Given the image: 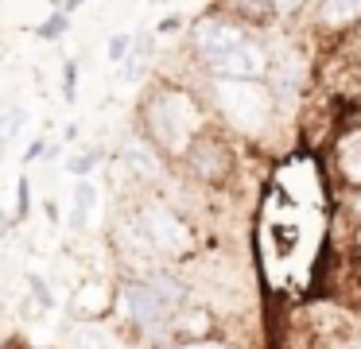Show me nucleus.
Segmentation results:
<instances>
[{"label": "nucleus", "mask_w": 361, "mask_h": 349, "mask_svg": "<svg viewBox=\"0 0 361 349\" xmlns=\"http://www.w3.org/2000/svg\"><path fill=\"white\" fill-rule=\"evenodd\" d=\"M140 128L152 152H159L164 159H183L190 152V144L210 128V113L187 85L164 82L152 85L148 97H144Z\"/></svg>", "instance_id": "nucleus-1"}, {"label": "nucleus", "mask_w": 361, "mask_h": 349, "mask_svg": "<svg viewBox=\"0 0 361 349\" xmlns=\"http://www.w3.org/2000/svg\"><path fill=\"white\" fill-rule=\"evenodd\" d=\"M117 314H121V322L128 326V333H136V338H144L148 345H156V341L171 338L179 307H175L148 276H128L117 283Z\"/></svg>", "instance_id": "nucleus-2"}, {"label": "nucleus", "mask_w": 361, "mask_h": 349, "mask_svg": "<svg viewBox=\"0 0 361 349\" xmlns=\"http://www.w3.org/2000/svg\"><path fill=\"white\" fill-rule=\"evenodd\" d=\"M133 217L140 225V233L148 237V245L156 248L159 260H179V256L190 252V225L175 206H167V202H144Z\"/></svg>", "instance_id": "nucleus-3"}, {"label": "nucleus", "mask_w": 361, "mask_h": 349, "mask_svg": "<svg viewBox=\"0 0 361 349\" xmlns=\"http://www.w3.org/2000/svg\"><path fill=\"white\" fill-rule=\"evenodd\" d=\"M252 39L249 27H241L237 20L229 16H202V20L190 27V54H195L198 66H214L218 59L233 54L237 47H245Z\"/></svg>", "instance_id": "nucleus-4"}, {"label": "nucleus", "mask_w": 361, "mask_h": 349, "mask_svg": "<svg viewBox=\"0 0 361 349\" xmlns=\"http://www.w3.org/2000/svg\"><path fill=\"white\" fill-rule=\"evenodd\" d=\"M183 167H187L190 178H198V183L218 186L233 175V147H229V140L210 124V128L190 144V152L183 155Z\"/></svg>", "instance_id": "nucleus-5"}, {"label": "nucleus", "mask_w": 361, "mask_h": 349, "mask_svg": "<svg viewBox=\"0 0 361 349\" xmlns=\"http://www.w3.org/2000/svg\"><path fill=\"white\" fill-rule=\"evenodd\" d=\"M66 310H71L74 322H102V318H109L117 310V287L102 276L82 279L71 291V307Z\"/></svg>", "instance_id": "nucleus-6"}, {"label": "nucleus", "mask_w": 361, "mask_h": 349, "mask_svg": "<svg viewBox=\"0 0 361 349\" xmlns=\"http://www.w3.org/2000/svg\"><path fill=\"white\" fill-rule=\"evenodd\" d=\"M334 163H338V178L350 190H361V124L342 128V136L334 140Z\"/></svg>", "instance_id": "nucleus-7"}, {"label": "nucleus", "mask_w": 361, "mask_h": 349, "mask_svg": "<svg viewBox=\"0 0 361 349\" xmlns=\"http://www.w3.org/2000/svg\"><path fill=\"white\" fill-rule=\"evenodd\" d=\"M214 330H218V318H214V310L206 307V302H195V299H190L187 307L179 310V318H175L171 338H175V341H206V338H214Z\"/></svg>", "instance_id": "nucleus-8"}, {"label": "nucleus", "mask_w": 361, "mask_h": 349, "mask_svg": "<svg viewBox=\"0 0 361 349\" xmlns=\"http://www.w3.org/2000/svg\"><path fill=\"white\" fill-rule=\"evenodd\" d=\"M314 23H319L322 31L350 35L353 27H361V0H319Z\"/></svg>", "instance_id": "nucleus-9"}, {"label": "nucleus", "mask_w": 361, "mask_h": 349, "mask_svg": "<svg viewBox=\"0 0 361 349\" xmlns=\"http://www.w3.org/2000/svg\"><path fill=\"white\" fill-rule=\"evenodd\" d=\"M226 16L252 31V27H272L280 8L272 0H226Z\"/></svg>", "instance_id": "nucleus-10"}, {"label": "nucleus", "mask_w": 361, "mask_h": 349, "mask_svg": "<svg viewBox=\"0 0 361 349\" xmlns=\"http://www.w3.org/2000/svg\"><path fill=\"white\" fill-rule=\"evenodd\" d=\"M152 31H140L136 35V47H133V54L125 59V66L117 70V82H125V85H136L144 74H148V66H152Z\"/></svg>", "instance_id": "nucleus-11"}, {"label": "nucleus", "mask_w": 361, "mask_h": 349, "mask_svg": "<svg viewBox=\"0 0 361 349\" xmlns=\"http://www.w3.org/2000/svg\"><path fill=\"white\" fill-rule=\"evenodd\" d=\"M94 206H97V186L90 183V178H78V186H74V206H71V217H66L71 233H82V229H86Z\"/></svg>", "instance_id": "nucleus-12"}, {"label": "nucleus", "mask_w": 361, "mask_h": 349, "mask_svg": "<svg viewBox=\"0 0 361 349\" xmlns=\"http://www.w3.org/2000/svg\"><path fill=\"white\" fill-rule=\"evenodd\" d=\"M71 349H113L105 330H97V322H82L71 330Z\"/></svg>", "instance_id": "nucleus-13"}, {"label": "nucleus", "mask_w": 361, "mask_h": 349, "mask_svg": "<svg viewBox=\"0 0 361 349\" xmlns=\"http://www.w3.org/2000/svg\"><path fill=\"white\" fill-rule=\"evenodd\" d=\"M24 283H27V299H35V307H39V310H55V291H51V283L39 276V271H27Z\"/></svg>", "instance_id": "nucleus-14"}, {"label": "nucleus", "mask_w": 361, "mask_h": 349, "mask_svg": "<svg viewBox=\"0 0 361 349\" xmlns=\"http://www.w3.org/2000/svg\"><path fill=\"white\" fill-rule=\"evenodd\" d=\"M66 31H71V12H63V8H55V12L47 16V20L35 27V35L47 39V43H55V39H63Z\"/></svg>", "instance_id": "nucleus-15"}, {"label": "nucleus", "mask_w": 361, "mask_h": 349, "mask_svg": "<svg viewBox=\"0 0 361 349\" xmlns=\"http://www.w3.org/2000/svg\"><path fill=\"white\" fill-rule=\"evenodd\" d=\"M133 47H136V35H128V31H113L109 43H105V59L117 62V66H125V59L133 54Z\"/></svg>", "instance_id": "nucleus-16"}, {"label": "nucleus", "mask_w": 361, "mask_h": 349, "mask_svg": "<svg viewBox=\"0 0 361 349\" xmlns=\"http://www.w3.org/2000/svg\"><path fill=\"white\" fill-rule=\"evenodd\" d=\"M102 159H105V152H102V147H86L82 155H74V159H66V175H78V178H86V175H90V171H94Z\"/></svg>", "instance_id": "nucleus-17"}, {"label": "nucleus", "mask_w": 361, "mask_h": 349, "mask_svg": "<svg viewBox=\"0 0 361 349\" xmlns=\"http://www.w3.org/2000/svg\"><path fill=\"white\" fill-rule=\"evenodd\" d=\"M148 349H229L226 341H218V338H206V341H156V345H148Z\"/></svg>", "instance_id": "nucleus-18"}, {"label": "nucleus", "mask_w": 361, "mask_h": 349, "mask_svg": "<svg viewBox=\"0 0 361 349\" xmlns=\"http://www.w3.org/2000/svg\"><path fill=\"white\" fill-rule=\"evenodd\" d=\"M63 97H66V101L78 97V62H74V59L63 66Z\"/></svg>", "instance_id": "nucleus-19"}, {"label": "nucleus", "mask_w": 361, "mask_h": 349, "mask_svg": "<svg viewBox=\"0 0 361 349\" xmlns=\"http://www.w3.org/2000/svg\"><path fill=\"white\" fill-rule=\"evenodd\" d=\"M43 155H51L47 136H35V140H27V147H24V155H20V159H24V163H35V159H43Z\"/></svg>", "instance_id": "nucleus-20"}, {"label": "nucleus", "mask_w": 361, "mask_h": 349, "mask_svg": "<svg viewBox=\"0 0 361 349\" xmlns=\"http://www.w3.org/2000/svg\"><path fill=\"white\" fill-rule=\"evenodd\" d=\"M20 124H24V109H16L12 105L8 113H4V140H12L20 132Z\"/></svg>", "instance_id": "nucleus-21"}, {"label": "nucleus", "mask_w": 361, "mask_h": 349, "mask_svg": "<svg viewBox=\"0 0 361 349\" xmlns=\"http://www.w3.org/2000/svg\"><path fill=\"white\" fill-rule=\"evenodd\" d=\"M183 27V16H164V20L156 23V35H171V31Z\"/></svg>", "instance_id": "nucleus-22"}, {"label": "nucleus", "mask_w": 361, "mask_h": 349, "mask_svg": "<svg viewBox=\"0 0 361 349\" xmlns=\"http://www.w3.org/2000/svg\"><path fill=\"white\" fill-rule=\"evenodd\" d=\"M276 8H280V16H288V12H295L299 4H303V0H272Z\"/></svg>", "instance_id": "nucleus-23"}, {"label": "nucleus", "mask_w": 361, "mask_h": 349, "mask_svg": "<svg viewBox=\"0 0 361 349\" xmlns=\"http://www.w3.org/2000/svg\"><path fill=\"white\" fill-rule=\"evenodd\" d=\"M82 4H86V0H59V4L55 8H63V12H78V8Z\"/></svg>", "instance_id": "nucleus-24"}, {"label": "nucleus", "mask_w": 361, "mask_h": 349, "mask_svg": "<svg viewBox=\"0 0 361 349\" xmlns=\"http://www.w3.org/2000/svg\"><path fill=\"white\" fill-rule=\"evenodd\" d=\"M353 248H357V260H361V225H357V233H353Z\"/></svg>", "instance_id": "nucleus-25"}, {"label": "nucleus", "mask_w": 361, "mask_h": 349, "mask_svg": "<svg viewBox=\"0 0 361 349\" xmlns=\"http://www.w3.org/2000/svg\"><path fill=\"white\" fill-rule=\"evenodd\" d=\"M152 4H164V0H152Z\"/></svg>", "instance_id": "nucleus-26"}]
</instances>
